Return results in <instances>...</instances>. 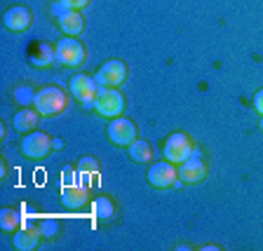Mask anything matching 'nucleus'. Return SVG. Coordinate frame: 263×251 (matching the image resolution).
I'll return each mask as SVG.
<instances>
[{
    "label": "nucleus",
    "mask_w": 263,
    "mask_h": 251,
    "mask_svg": "<svg viewBox=\"0 0 263 251\" xmlns=\"http://www.w3.org/2000/svg\"><path fill=\"white\" fill-rule=\"evenodd\" d=\"M31 22H33V16H31V12H28V7H24V5L10 7V10L5 12V16H3L5 28L7 31H14V33L26 31V28L31 26Z\"/></svg>",
    "instance_id": "obj_12"
},
{
    "label": "nucleus",
    "mask_w": 263,
    "mask_h": 251,
    "mask_svg": "<svg viewBox=\"0 0 263 251\" xmlns=\"http://www.w3.org/2000/svg\"><path fill=\"white\" fill-rule=\"evenodd\" d=\"M99 171V160L97 158H82L78 162V174H97Z\"/></svg>",
    "instance_id": "obj_21"
},
{
    "label": "nucleus",
    "mask_w": 263,
    "mask_h": 251,
    "mask_svg": "<svg viewBox=\"0 0 263 251\" xmlns=\"http://www.w3.org/2000/svg\"><path fill=\"white\" fill-rule=\"evenodd\" d=\"M61 5H64L66 10H78L80 12L82 7L89 5V0H61Z\"/></svg>",
    "instance_id": "obj_23"
},
{
    "label": "nucleus",
    "mask_w": 263,
    "mask_h": 251,
    "mask_svg": "<svg viewBox=\"0 0 263 251\" xmlns=\"http://www.w3.org/2000/svg\"><path fill=\"white\" fill-rule=\"evenodd\" d=\"M92 211H94V216H97L99 221H108V219H113V216H115V202L110 200V197L101 195V197H97V200H94Z\"/></svg>",
    "instance_id": "obj_18"
},
{
    "label": "nucleus",
    "mask_w": 263,
    "mask_h": 251,
    "mask_svg": "<svg viewBox=\"0 0 263 251\" xmlns=\"http://www.w3.org/2000/svg\"><path fill=\"white\" fill-rule=\"evenodd\" d=\"M89 200V188L85 186V183H66L64 188H61V202H64V207L68 209H80L85 207Z\"/></svg>",
    "instance_id": "obj_11"
},
{
    "label": "nucleus",
    "mask_w": 263,
    "mask_h": 251,
    "mask_svg": "<svg viewBox=\"0 0 263 251\" xmlns=\"http://www.w3.org/2000/svg\"><path fill=\"white\" fill-rule=\"evenodd\" d=\"M64 148V141L61 139H52V150H61Z\"/></svg>",
    "instance_id": "obj_25"
},
{
    "label": "nucleus",
    "mask_w": 263,
    "mask_h": 251,
    "mask_svg": "<svg viewBox=\"0 0 263 251\" xmlns=\"http://www.w3.org/2000/svg\"><path fill=\"white\" fill-rule=\"evenodd\" d=\"M204 176H207V164L200 158V150L195 148L191 158L179 164V179L181 183H200Z\"/></svg>",
    "instance_id": "obj_9"
},
{
    "label": "nucleus",
    "mask_w": 263,
    "mask_h": 251,
    "mask_svg": "<svg viewBox=\"0 0 263 251\" xmlns=\"http://www.w3.org/2000/svg\"><path fill=\"white\" fill-rule=\"evenodd\" d=\"M52 150V139L45 131H28L22 139V153L31 160H43Z\"/></svg>",
    "instance_id": "obj_8"
},
{
    "label": "nucleus",
    "mask_w": 263,
    "mask_h": 251,
    "mask_svg": "<svg viewBox=\"0 0 263 251\" xmlns=\"http://www.w3.org/2000/svg\"><path fill=\"white\" fill-rule=\"evenodd\" d=\"M254 108H256V113L263 118V89H258V92L254 94Z\"/></svg>",
    "instance_id": "obj_24"
},
{
    "label": "nucleus",
    "mask_w": 263,
    "mask_h": 251,
    "mask_svg": "<svg viewBox=\"0 0 263 251\" xmlns=\"http://www.w3.org/2000/svg\"><path fill=\"white\" fill-rule=\"evenodd\" d=\"M137 125L129 120V118H113L106 127V137L113 146H129V143L137 141Z\"/></svg>",
    "instance_id": "obj_6"
},
{
    "label": "nucleus",
    "mask_w": 263,
    "mask_h": 251,
    "mask_svg": "<svg viewBox=\"0 0 263 251\" xmlns=\"http://www.w3.org/2000/svg\"><path fill=\"white\" fill-rule=\"evenodd\" d=\"M57 61V54H54V47L47 43L38 45V49L33 52L31 56V64L35 66V68H47V66H52Z\"/></svg>",
    "instance_id": "obj_17"
},
{
    "label": "nucleus",
    "mask_w": 263,
    "mask_h": 251,
    "mask_svg": "<svg viewBox=\"0 0 263 251\" xmlns=\"http://www.w3.org/2000/svg\"><path fill=\"white\" fill-rule=\"evenodd\" d=\"M54 54L57 61L66 68H78V66L85 64L87 59V49L78 38H61L59 43L54 45Z\"/></svg>",
    "instance_id": "obj_4"
},
{
    "label": "nucleus",
    "mask_w": 263,
    "mask_h": 251,
    "mask_svg": "<svg viewBox=\"0 0 263 251\" xmlns=\"http://www.w3.org/2000/svg\"><path fill=\"white\" fill-rule=\"evenodd\" d=\"M40 228L38 225H31V228H22L14 233V240H12V244H14L16 251H33L35 246L40 244Z\"/></svg>",
    "instance_id": "obj_14"
},
{
    "label": "nucleus",
    "mask_w": 263,
    "mask_h": 251,
    "mask_svg": "<svg viewBox=\"0 0 263 251\" xmlns=\"http://www.w3.org/2000/svg\"><path fill=\"white\" fill-rule=\"evenodd\" d=\"M38 118L40 113L35 108H26V106H22V108L14 113V120H12V125H14V129L22 134V131H33L35 129V125H38Z\"/></svg>",
    "instance_id": "obj_15"
},
{
    "label": "nucleus",
    "mask_w": 263,
    "mask_h": 251,
    "mask_svg": "<svg viewBox=\"0 0 263 251\" xmlns=\"http://www.w3.org/2000/svg\"><path fill=\"white\" fill-rule=\"evenodd\" d=\"M193 150H195V143H193V139L188 137V134H183V131H174V134H170V137L164 139V148H162L164 160H170V162H174V164L186 162L193 155Z\"/></svg>",
    "instance_id": "obj_5"
},
{
    "label": "nucleus",
    "mask_w": 263,
    "mask_h": 251,
    "mask_svg": "<svg viewBox=\"0 0 263 251\" xmlns=\"http://www.w3.org/2000/svg\"><path fill=\"white\" fill-rule=\"evenodd\" d=\"M19 225H22V214L16 209H3L0 211V228L5 233H16Z\"/></svg>",
    "instance_id": "obj_19"
},
{
    "label": "nucleus",
    "mask_w": 263,
    "mask_h": 251,
    "mask_svg": "<svg viewBox=\"0 0 263 251\" xmlns=\"http://www.w3.org/2000/svg\"><path fill=\"white\" fill-rule=\"evenodd\" d=\"M57 24H59L61 33L68 35V38H78L82 31H85V19L78 10H66L64 14L57 16Z\"/></svg>",
    "instance_id": "obj_13"
},
{
    "label": "nucleus",
    "mask_w": 263,
    "mask_h": 251,
    "mask_svg": "<svg viewBox=\"0 0 263 251\" xmlns=\"http://www.w3.org/2000/svg\"><path fill=\"white\" fill-rule=\"evenodd\" d=\"M94 80H97L99 87H120L127 80V66L120 59H110L97 71Z\"/></svg>",
    "instance_id": "obj_7"
},
{
    "label": "nucleus",
    "mask_w": 263,
    "mask_h": 251,
    "mask_svg": "<svg viewBox=\"0 0 263 251\" xmlns=\"http://www.w3.org/2000/svg\"><path fill=\"white\" fill-rule=\"evenodd\" d=\"M261 129H263V118H261Z\"/></svg>",
    "instance_id": "obj_26"
},
{
    "label": "nucleus",
    "mask_w": 263,
    "mask_h": 251,
    "mask_svg": "<svg viewBox=\"0 0 263 251\" xmlns=\"http://www.w3.org/2000/svg\"><path fill=\"white\" fill-rule=\"evenodd\" d=\"M33 99H35V92H33L28 85H22V87L14 89V101H16V104H22V106L33 104Z\"/></svg>",
    "instance_id": "obj_20"
},
{
    "label": "nucleus",
    "mask_w": 263,
    "mask_h": 251,
    "mask_svg": "<svg viewBox=\"0 0 263 251\" xmlns=\"http://www.w3.org/2000/svg\"><path fill=\"white\" fill-rule=\"evenodd\" d=\"M148 183L158 190H170V188H179L181 186V179H179V167L170 160L164 162H153L151 169L146 174Z\"/></svg>",
    "instance_id": "obj_2"
},
{
    "label": "nucleus",
    "mask_w": 263,
    "mask_h": 251,
    "mask_svg": "<svg viewBox=\"0 0 263 251\" xmlns=\"http://www.w3.org/2000/svg\"><path fill=\"white\" fill-rule=\"evenodd\" d=\"M66 106H68V96H66L64 89L54 87V85L38 89L35 99H33V108L38 110L43 118H52V115L64 113Z\"/></svg>",
    "instance_id": "obj_1"
},
{
    "label": "nucleus",
    "mask_w": 263,
    "mask_h": 251,
    "mask_svg": "<svg viewBox=\"0 0 263 251\" xmlns=\"http://www.w3.org/2000/svg\"><path fill=\"white\" fill-rule=\"evenodd\" d=\"M40 233H43L45 237H54L57 233H59V225H57L54 221H45V223L40 225Z\"/></svg>",
    "instance_id": "obj_22"
},
{
    "label": "nucleus",
    "mask_w": 263,
    "mask_h": 251,
    "mask_svg": "<svg viewBox=\"0 0 263 251\" xmlns=\"http://www.w3.org/2000/svg\"><path fill=\"white\" fill-rule=\"evenodd\" d=\"M127 148H129L127 153H129V158L134 160V162L146 164V162H151V160H153V146H151L148 141H141V139H137V141L129 143Z\"/></svg>",
    "instance_id": "obj_16"
},
{
    "label": "nucleus",
    "mask_w": 263,
    "mask_h": 251,
    "mask_svg": "<svg viewBox=\"0 0 263 251\" xmlns=\"http://www.w3.org/2000/svg\"><path fill=\"white\" fill-rule=\"evenodd\" d=\"M94 110L101 118H120L125 113V96L118 92V87H99L94 99Z\"/></svg>",
    "instance_id": "obj_3"
},
{
    "label": "nucleus",
    "mask_w": 263,
    "mask_h": 251,
    "mask_svg": "<svg viewBox=\"0 0 263 251\" xmlns=\"http://www.w3.org/2000/svg\"><path fill=\"white\" fill-rule=\"evenodd\" d=\"M99 85L92 75H73L71 80V94L80 101L82 106H94V99H97Z\"/></svg>",
    "instance_id": "obj_10"
}]
</instances>
